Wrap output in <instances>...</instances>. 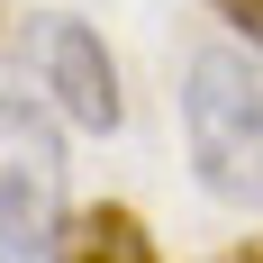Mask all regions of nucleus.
Returning <instances> with one entry per match:
<instances>
[{
	"label": "nucleus",
	"instance_id": "3",
	"mask_svg": "<svg viewBox=\"0 0 263 263\" xmlns=\"http://www.w3.org/2000/svg\"><path fill=\"white\" fill-rule=\"evenodd\" d=\"M18 64H27V100L46 109V118H64V127L82 136H109L118 118H127V100H118V64H109L100 27L73 18V9H36V18L18 27Z\"/></svg>",
	"mask_w": 263,
	"mask_h": 263
},
{
	"label": "nucleus",
	"instance_id": "5",
	"mask_svg": "<svg viewBox=\"0 0 263 263\" xmlns=\"http://www.w3.org/2000/svg\"><path fill=\"white\" fill-rule=\"evenodd\" d=\"M209 9L245 36V54H263V0H209Z\"/></svg>",
	"mask_w": 263,
	"mask_h": 263
},
{
	"label": "nucleus",
	"instance_id": "1",
	"mask_svg": "<svg viewBox=\"0 0 263 263\" xmlns=\"http://www.w3.org/2000/svg\"><path fill=\"white\" fill-rule=\"evenodd\" d=\"M191 173L227 209H263V64L245 46H200L182 73Z\"/></svg>",
	"mask_w": 263,
	"mask_h": 263
},
{
	"label": "nucleus",
	"instance_id": "4",
	"mask_svg": "<svg viewBox=\"0 0 263 263\" xmlns=\"http://www.w3.org/2000/svg\"><path fill=\"white\" fill-rule=\"evenodd\" d=\"M54 263H163V254H155V236H145L136 209L100 200V209H64V227H54Z\"/></svg>",
	"mask_w": 263,
	"mask_h": 263
},
{
	"label": "nucleus",
	"instance_id": "2",
	"mask_svg": "<svg viewBox=\"0 0 263 263\" xmlns=\"http://www.w3.org/2000/svg\"><path fill=\"white\" fill-rule=\"evenodd\" d=\"M64 136L27 91H0V263H54Z\"/></svg>",
	"mask_w": 263,
	"mask_h": 263
},
{
	"label": "nucleus",
	"instance_id": "6",
	"mask_svg": "<svg viewBox=\"0 0 263 263\" xmlns=\"http://www.w3.org/2000/svg\"><path fill=\"white\" fill-rule=\"evenodd\" d=\"M218 263H263V236H254V245H236V254H218Z\"/></svg>",
	"mask_w": 263,
	"mask_h": 263
}]
</instances>
